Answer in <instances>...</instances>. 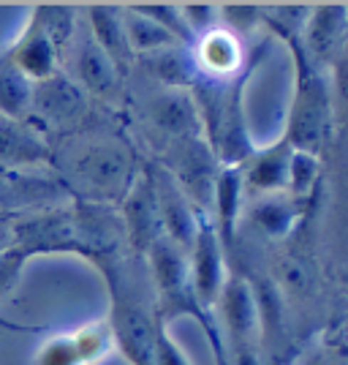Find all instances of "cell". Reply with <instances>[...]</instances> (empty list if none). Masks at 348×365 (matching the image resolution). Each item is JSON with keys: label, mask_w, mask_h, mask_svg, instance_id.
Returning a JSON list of instances; mask_svg holds the SVG:
<instances>
[{"label": "cell", "mask_w": 348, "mask_h": 365, "mask_svg": "<svg viewBox=\"0 0 348 365\" xmlns=\"http://www.w3.org/2000/svg\"><path fill=\"white\" fill-rule=\"evenodd\" d=\"M142 167L144 158L122 131L93 125L82 134L55 142L52 175L68 199L120 207Z\"/></svg>", "instance_id": "6da1fadb"}, {"label": "cell", "mask_w": 348, "mask_h": 365, "mask_svg": "<svg viewBox=\"0 0 348 365\" xmlns=\"http://www.w3.org/2000/svg\"><path fill=\"white\" fill-rule=\"evenodd\" d=\"M104 284L109 289L106 324L112 349L128 365H158V333L164 324L155 317L144 259L128 257L104 275Z\"/></svg>", "instance_id": "7a4b0ae2"}, {"label": "cell", "mask_w": 348, "mask_h": 365, "mask_svg": "<svg viewBox=\"0 0 348 365\" xmlns=\"http://www.w3.org/2000/svg\"><path fill=\"white\" fill-rule=\"evenodd\" d=\"M300 33H278L273 38L283 41L288 58L294 66V88L288 101L286 128L280 137L294 150L313 153L324 158L334 134V98H332V74L318 68L302 52L297 41Z\"/></svg>", "instance_id": "3957f363"}, {"label": "cell", "mask_w": 348, "mask_h": 365, "mask_svg": "<svg viewBox=\"0 0 348 365\" xmlns=\"http://www.w3.org/2000/svg\"><path fill=\"white\" fill-rule=\"evenodd\" d=\"M215 324L228 365H264L261 351V308L251 278L228 262V278L215 303Z\"/></svg>", "instance_id": "277c9868"}, {"label": "cell", "mask_w": 348, "mask_h": 365, "mask_svg": "<svg viewBox=\"0 0 348 365\" xmlns=\"http://www.w3.org/2000/svg\"><path fill=\"white\" fill-rule=\"evenodd\" d=\"M31 123L38 125L55 145L60 139L93 128L95 125V104L76 88L71 76L60 71V74L33 85Z\"/></svg>", "instance_id": "5b68a950"}, {"label": "cell", "mask_w": 348, "mask_h": 365, "mask_svg": "<svg viewBox=\"0 0 348 365\" xmlns=\"http://www.w3.org/2000/svg\"><path fill=\"white\" fill-rule=\"evenodd\" d=\"M63 71L76 82V88L90 98L93 104L106 109H122L128 98V79L117 71V66L104 55V49L90 38L85 25L79 22V31Z\"/></svg>", "instance_id": "8992f818"}, {"label": "cell", "mask_w": 348, "mask_h": 365, "mask_svg": "<svg viewBox=\"0 0 348 365\" xmlns=\"http://www.w3.org/2000/svg\"><path fill=\"white\" fill-rule=\"evenodd\" d=\"M142 123H144V131L155 142L158 155L180 142L204 137L196 104L188 91L155 88V93L147 96V101L142 104Z\"/></svg>", "instance_id": "52a82bcc"}, {"label": "cell", "mask_w": 348, "mask_h": 365, "mask_svg": "<svg viewBox=\"0 0 348 365\" xmlns=\"http://www.w3.org/2000/svg\"><path fill=\"white\" fill-rule=\"evenodd\" d=\"M55 145L31 120L0 115V172L9 175H52Z\"/></svg>", "instance_id": "ba28073f"}, {"label": "cell", "mask_w": 348, "mask_h": 365, "mask_svg": "<svg viewBox=\"0 0 348 365\" xmlns=\"http://www.w3.org/2000/svg\"><path fill=\"white\" fill-rule=\"evenodd\" d=\"M125 229V243L134 257L144 259L152 245L164 237L161 232V213H158V194H155V175L152 161H144V167L134 180L131 191L117 207Z\"/></svg>", "instance_id": "9c48e42d"}, {"label": "cell", "mask_w": 348, "mask_h": 365, "mask_svg": "<svg viewBox=\"0 0 348 365\" xmlns=\"http://www.w3.org/2000/svg\"><path fill=\"white\" fill-rule=\"evenodd\" d=\"M348 38V6L346 3H313L297 41L302 52L318 68L332 74L343 63Z\"/></svg>", "instance_id": "30bf717a"}, {"label": "cell", "mask_w": 348, "mask_h": 365, "mask_svg": "<svg viewBox=\"0 0 348 365\" xmlns=\"http://www.w3.org/2000/svg\"><path fill=\"white\" fill-rule=\"evenodd\" d=\"M112 351V333L104 322H88L74 330H49L33 354V365H95Z\"/></svg>", "instance_id": "8fae6325"}, {"label": "cell", "mask_w": 348, "mask_h": 365, "mask_svg": "<svg viewBox=\"0 0 348 365\" xmlns=\"http://www.w3.org/2000/svg\"><path fill=\"white\" fill-rule=\"evenodd\" d=\"M185 259H188V275H191V287L196 292L199 303L212 314L228 278V254L218 240L210 215H199L196 237Z\"/></svg>", "instance_id": "7c38bea8"}, {"label": "cell", "mask_w": 348, "mask_h": 365, "mask_svg": "<svg viewBox=\"0 0 348 365\" xmlns=\"http://www.w3.org/2000/svg\"><path fill=\"white\" fill-rule=\"evenodd\" d=\"M313 202H300L288 194H267V197L245 199L243 218L258 237L270 243H288L310 213Z\"/></svg>", "instance_id": "4fadbf2b"}, {"label": "cell", "mask_w": 348, "mask_h": 365, "mask_svg": "<svg viewBox=\"0 0 348 365\" xmlns=\"http://www.w3.org/2000/svg\"><path fill=\"white\" fill-rule=\"evenodd\" d=\"M258 49H261L258 44L253 49H245L243 38H237L234 33L223 31L218 25L204 36H199L191 46V55H194L199 76L212 79V82H228L251 66Z\"/></svg>", "instance_id": "5bb4252c"}, {"label": "cell", "mask_w": 348, "mask_h": 365, "mask_svg": "<svg viewBox=\"0 0 348 365\" xmlns=\"http://www.w3.org/2000/svg\"><path fill=\"white\" fill-rule=\"evenodd\" d=\"M79 11L85 14L82 25L90 33V38L104 49L106 58L115 63L117 71L131 82L137 58H134L128 36H125L122 6H117V3H90V6H79Z\"/></svg>", "instance_id": "9a60e30c"}, {"label": "cell", "mask_w": 348, "mask_h": 365, "mask_svg": "<svg viewBox=\"0 0 348 365\" xmlns=\"http://www.w3.org/2000/svg\"><path fill=\"white\" fill-rule=\"evenodd\" d=\"M291 153H294V148L283 137H278L275 142L264 145V148H256L253 155L240 167L245 199L267 197V194H286Z\"/></svg>", "instance_id": "2e32d148"}, {"label": "cell", "mask_w": 348, "mask_h": 365, "mask_svg": "<svg viewBox=\"0 0 348 365\" xmlns=\"http://www.w3.org/2000/svg\"><path fill=\"white\" fill-rule=\"evenodd\" d=\"M3 52L11 58V63L31 79L33 85H38V82L63 71V58L58 46L52 44V38L33 22L31 16L25 19L19 36Z\"/></svg>", "instance_id": "e0dca14e"}, {"label": "cell", "mask_w": 348, "mask_h": 365, "mask_svg": "<svg viewBox=\"0 0 348 365\" xmlns=\"http://www.w3.org/2000/svg\"><path fill=\"white\" fill-rule=\"evenodd\" d=\"M63 185L55 175H9L0 172V215L3 213H25L46 205L65 202Z\"/></svg>", "instance_id": "ac0fdd59"}, {"label": "cell", "mask_w": 348, "mask_h": 365, "mask_svg": "<svg viewBox=\"0 0 348 365\" xmlns=\"http://www.w3.org/2000/svg\"><path fill=\"white\" fill-rule=\"evenodd\" d=\"M122 22H125V36H128V44L134 58H150L158 52H167L174 46H182L169 31H164L155 19L144 16L137 6H122Z\"/></svg>", "instance_id": "d6986e66"}, {"label": "cell", "mask_w": 348, "mask_h": 365, "mask_svg": "<svg viewBox=\"0 0 348 365\" xmlns=\"http://www.w3.org/2000/svg\"><path fill=\"white\" fill-rule=\"evenodd\" d=\"M31 19L52 38V44L58 46L63 63H65V55L74 44L79 22H82L79 6H71V3H36L31 9Z\"/></svg>", "instance_id": "ffe728a7"}, {"label": "cell", "mask_w": 348, "mask_h": 365, "mask_svg": "<svg viewBox=\"0 0 348 365\" xmlns=\"http://www.w3.org/2000/svg\"><path fill=\"white\" fill-rule=\"evenodd\" d=\"M33 82L16 68L6 52H0V115L31 120Z\"/></svg>", "instance_id": "44dd1931"}, {"label": "cell", "mask_w": 348, "mask_h": 365, "mask_svg": "<svg viewBox=\"0 0 348 365\" xmlns=\"http://www.w3.org/2000/svg\"><path fill=\"white\" fill-rule=\"evenodd\" d=\"M321 172H324V158H318L313 153L294 150L288 161L286 194L300 202H316L318 188H321Z\"/></svg>", "instance_id": "7402d4cb"}, {"label": "cell", "mask_w": 348, "mask_h": 365, "mask_svg": "<svg viewBox=\"0 0 348 365\" xmlns=\"http://www.w3.org/2000/svg\"><path fill=\"white\" fill-rule=\"evenodd\" d=\"M218 25L245 41L256 31H264L261 28V6H253V3H240V6L237 3H223V6H218Z\"/></svg>", "instance_id": "603a6c76"}, {"label": "cell", "mask_w": 348, "mask_h": 365, "mask_svg": "<svg viewBox=\"0 0 348 365\" xmlns=\"http://www.w3.org/2000/svg\"><path fill=\"white\" fill-rule=\"evenodd\" d=\"M28 264H31V257L25 251H19L16 245H9L6 251H0V303L19 287Z\"/></svg>", "instance_id": "cb8c5ba5"}, {"label": "cell", "mask_w": 348, "mask_h": 365, "mask_svg": "<svg viewBox=\"0 0 348 365\" xmlns=\"http://www.w3.org/2000/svg\"><path fill=\"white\" fill-rule=\"evenodd\" d=\"M180 14L194 41L212 28H218V3H180Z\"/></svg>", "instance_id": "d4e9b609"}, {"label": "cell", "mask_w": 348, "mask_h": 365, "mask_svg": "<svg viewBox=\"0 0 348 365\" xmlns=\"http://www.w3.org/2000/svg\"><path fill=\"white\" fill-rule=\"evenodd\" d=\"M0 330H9V333H16V335H46L49 333V327H44V324H19V322H11L9 317H3V314H0Z\"/></svg>", "instance_id": "484cf974"}, {"label": "cell", "mask_w": 348, "mask_h": 365, "mask_svg": "<svg viewBox=\"0 0 348 365\" xmlns=\"http://www.w3.org/2000/svg\"><path fill=\"white\" fill-rule=\"evenodd\" d=\"M14 218L16 213L0 215V251H6L9 245H14Z\"/></svg>", "instance_id": "4316f807"}]
</instances>
